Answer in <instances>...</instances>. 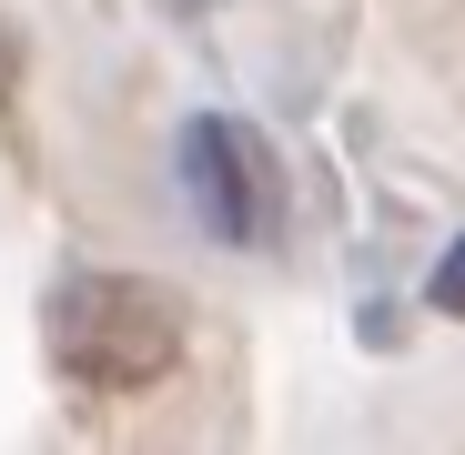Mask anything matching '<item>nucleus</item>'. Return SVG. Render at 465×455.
Segmentation results:
<instances>
[{
    "instance_id": "nucleus-1",
    "label": "nucleus",
    "mask_w": 465,
    "mask_h": 455,
    "mask_svg": "<svg viewBox=\"0 0 465 455\" xmlns=\"http://www.w3.org/2000/svg\"><path fill=\"white\" fill-rule=\"evenodd\" d=\"M41 334H51V364L92 395H142L183 364V314L142 273H71L51 293Z\"/></svg>"
},
{
    "instance_id": "nucleus-2",
    "label": "nucleus",
    "mask_w": 465,
    "mask_h": 455,
    "mask_svg": "<svg viewBox=\"0 0 465 455\" xmlns=\"http://www.w3.org/2000/svg\"><path fill=\"white\" fill-rule=\"evenodd\" d=\"M183 183L203 203V223L223 243H273L283 223V173H273V142L243 122H193L183 132Z\"/></svg>"
},
{
    "instance_id": "nucleus-3",
    "label": "nucleus",
    "mask_w": 465,
    "mask_h": 455,
    "mask_svg": "<svg viewBox=\"0 0 465 455\" xmlns=\"http://www.w3.org/2000/svg\"><path fill=\"white\" fill-rule=\"evenodd\" d=\"M435 303H445V314H465V243L435 263Z\"/></svg>"
}]
</instances>
